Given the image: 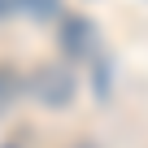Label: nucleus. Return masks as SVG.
<instances>
[{
  "instance_id": "nucleus-3",
  "label": "nucleus",
  "mask_w": 148,
  "mask_h": 148,
  "mask_svg": "<svg viewBox=\"0 0 148 148\" xmlns=\"http://www.w3.org/2000/svg\"><path fill=\"white\" fill-rule=\"evenodd\" d=\"M18 96H22V79H18V70H13V65H0V113H5Z\"/></svg>"
},
{
  "instance_id": "nucleus-4",
  "label": "nucleus",
  "mask_w": 148,
  "mask_h": 148,
  "mask_svg": "<svg viewBox=\"0 0 148 148\" xmlns=\"http://www.w3.org/2000/svg\"><path fill=\"white\" fill-rule=\"evenodd\" d=\"M18 9H26L31 18H52L57 13V0H18Z\"/></svg>"
},
{
  "instance_id": "nucleus-2",
  "label": "nucleus",
  "mask_w": 148,
  "mask_h": 148,
  "mask_svg": "<svg viewBox=\"0 0 148 148\" xmlns=\"http://www.w3.org/2000/svg\"><path fill=\"white\" fill-rule=\"evenodd\" d=\"M87 39H92V26H87L83 18H65V26H61V48H65L70 57H79V52L87 48Z\"/></svg>"
},
{
  "instance_id": "nucleus-1",
  "label": "nucleus",
  "mask_w": 148,
  "mask_h": 148,
  "mask_svg": "<svg viewBox=\"0 0 148 148\" xmlns=\"http://www.w3.org/2000/svg\"><path fill=\"white\" fill-rule=\"evenodd\" d=\"M26 87H31V96H35L44 109H65V105L74 100V92H79V83H74V70H70V65H61V61L39 65L31 79H26Z\"/></svg>"
},
{
  "instance_id": "nucleus-6",
  "label": "nucleus",
  "mask_w": 148,
  "mask_h": 148,
  "mask_svg": "<svg viewBox=\"0 0 148 148\" xmlns=\"http://www.w3.org/2000/svg\"><path fill=\"white\" fill-rule=\"evenodd\" d=\"M74 148H96V144H74Z\"/></svg>"
},
{
  "instance_id": "nucleus-5",
  "label": "nucleus",
  "mask_w": 148,
  "mask_h": 148,
  "mask_svg": "<svg viewBox=\"0 0 148 148\" xmlns=\"http://www.w3.org/2000/svg\"><path fill=\"white\" fill-rule=\"evenodd\" d=\"M13 9H18V0H0V18H9Z\"/></svg>"
}]
</instances>
